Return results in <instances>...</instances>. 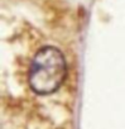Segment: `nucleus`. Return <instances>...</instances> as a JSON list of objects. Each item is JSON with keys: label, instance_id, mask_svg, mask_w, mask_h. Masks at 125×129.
Listing matches in <instances>:
<instances>
[{"label": "nucleus", "instance_id": "1", "mask_svg": "<svg viewBox=\"0 0 125 129\" xmlns=\"http://www.w3.org/2000/svg\"><path fill=\"white\" fill-rule=\"evenodd\" d=\"M67 64L56 47H43L34 56L29 70V85L39 95L54 92L65 81Z\"/></svg>", "mask_w": 125, "mask_h": 129}]
</instances>
